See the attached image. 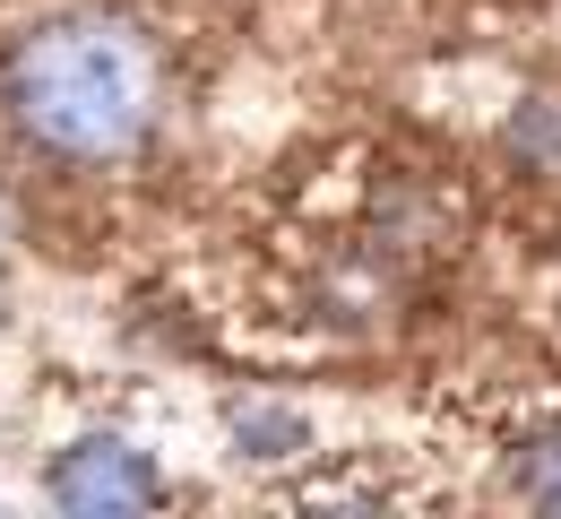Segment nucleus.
<instances>
[{
	"mask_svg": "<svg viewBox=\"0 0 561 519\" xmlns=\"http://www.w3.org/2000/svg\"><path fill=\"white\" fill-rule=\"evenodd\" d=\"M44 494H53L61 511H139V503L164 494V476H156V459H147L139 442H122V433H78V442L53 450Z\"/></svg>",
	"mask_w": 561,
	"mask_h": 519,
	"instance_id": "2",
	"label": "nucleus"
},
{
	"mask_svg": "<svg viewBox=\"0 0 561 519\" xmlns=\"http://www.w3.org/2000/svg\"><path fill=\"white\" fill-rule=\"evenodd\" d=\"M233 433L251 442V459H285V450L302 442V425H294V416H251V407L233 416Z\"/></svg>",
	"mask_w": 561,
	"mask_h": 519,
	"instance_id": "4",
	"label": "nucleus"
},
{
	"mask_svg": "<svg viewBox=\"0 0 561 519\" xmlns=\"http://www.w3.org/2000/svg\"><path fill=\"white\" fill-rule=\"evenodd\" d=\"M510 485H518V503L561 511V425H536L527 442L510 450Z\"/></svg>",
	"mask_w": 561,
	"mask_h": 519,
	"instance_id": "3",
	"label": "nucleus"
},
{
	"mask_svg": "<svg viewBox=\"0 0 561 519\" xmlns=\"http://www.w3.org/2000/svg\"><path fill=\"white\" fill-rule=\"evenodd\" d=\"M164 70L130 18L70 9L0 53V122L53 165H113L156 131Z\"/></svg>",
	"mask_w": 561,
	"mask_h": 519,
	"instance_id": "1",
	"label": "nucleus"
}]
</instances>
